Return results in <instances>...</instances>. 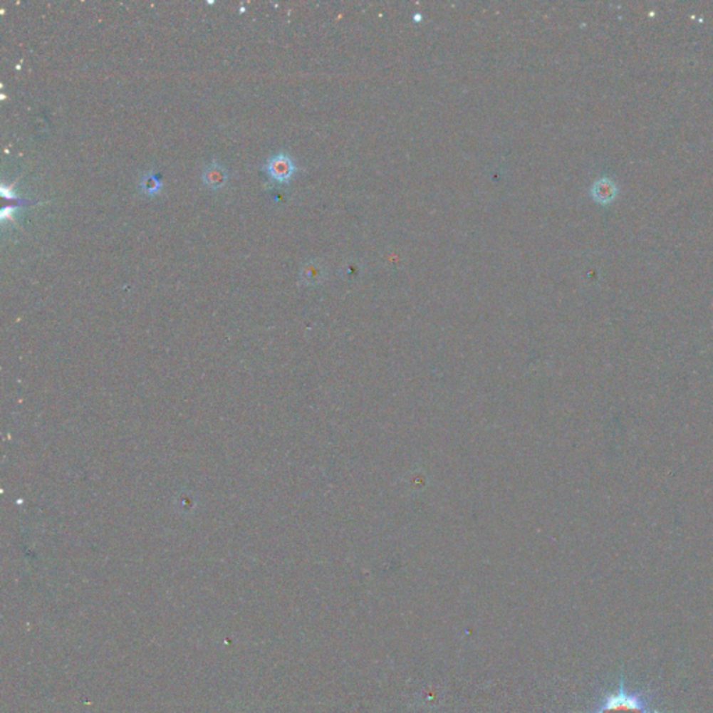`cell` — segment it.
<instances>
[{
	"instance_id": "cell-1",
	"label": "cell",
	"mask_w": 713,
	"mask_h": 713,
	"mask_svg": "<svg viewBox=\"0 0 713 713\" xmlns=\"http://www.w3.org/2000/svg\"><path fill=\"white\" fill-rule=\"evenodd\" d=\"M593 713H659L653 709V695L648 691H628L620 673L619 689L603 695Z\"/></svg>"
},
{
	"instance_id": "cell-3",
	"label": "cell",
	"mask_w": 713,
	"mask_h": 713,
	"mask_svg": "<svg viewBox=\"0 0 713 713\" xmlns=\"http://www.w3.org/2000/svg\"><path fill=\"white\" fill-rule=\"evenodd\" d=\"M202 182L205 186L214 189V191L222 189L229 182V175H227L226 167H223L217 162L211 163L209 166H207V169L202 173Z\"/></svg>"
},
{
	"instance_id": "cell-4",
	"label": "cell",
	"mask_w": 713,
	"mask_h": 713,
	"mask_svg": "<svg viewBox=\"0 0 713 713\" xmlns=\"http://www.w3.org/2000/svg\"><path fill=\"white\" fill-rule=\"evenodd\" d=\"M592 197L600 202V204H609L612 202L616 195H618V187L609 180V179H599L593 186H592Z\"/></svg>"
},
{
	"instance_id": "cell-5",
	"label": "cell",
	"mask_w": 713,
	"mask_h": 713,
	"mask_svg": "<svg viewBox=\"0 0 713 713\" xmlns=\"http://www.w3.org/2000/svg\"><path fill=\"white\" fill-rule=\"evenodd\" d=\"M141 191L150 197H154L156 194L160 192L162 187H163V183L162 180L159 179V176L155 175L154 172H148L147 175L142 176L141 179Z\"/></svg>"
},
{
	"instance_id": "cell-2",
	"label": "cell",
	"mask_w": 713,
	"mask_h": 713,
	"mask_svg": "<svg viewBox=\"0 0 713 713\" xmlns=\"http://www.w3.org/2000/svg\"><path fill=\"white\" fill-rule=\"evenodd\" d=\"M265 170L276 183H288L296 173V163L287 154H278L268 160Z\"/></svg>"
}]
</instances>
